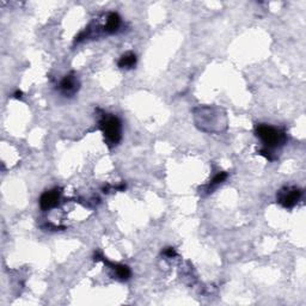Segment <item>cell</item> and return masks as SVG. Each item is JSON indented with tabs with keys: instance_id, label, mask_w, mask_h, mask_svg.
<instances>
[{
	"instance_id": "1",
	"label": "cell",
	"mask_w": 306,
	"mask_h": 306,
	"mask_svg": "<svg viewBox=\"0 0 306 306\" xmlns=\"http://www.w3.org/2000/svg\"><path fill=\"white\" fill-rule=\"evenodd\" d=\"M255 134L263 144V149L260 150L258 153L265 155L268 160H275L276 155L274 151L281 149L287 142V135L282 129L273 127L266 123H260L256 126Z\"/></svg>"
},
{
	"instance_id": "2",
	"label": "cell",
	"mask_w": 306,
	"mask_h": 306,
	"mask_svg": "<svg viewBox=\"0 0 306 306\" xmlns=\"http://www.w3.org/2000/svg\"><path fill=\"white\" fill-rule=\"evenodd\" d=\"M99 129L103 133L104 142L108 146H117L122 138V125L117 116L113 114H103L99 120Z\"/></svg>"
},
{
	"instance_id": "3",
	"label": "cell",
	"mask_w": 306,
	"mask_h": 306,
	"mask_svg": "<svg viewBox=\"0 0 306 306\" xmlns=\"http://www.w3.org/2000/svg\"><path fill=\"white\" fill-rule=\"evenodd\" d=\"M303 191L293 186H287L281 188L276 194V202L285 208H293L299 202Z\"/></svg>"
},
{
	"instance_id": "4",
	"label": "cell",
	"mask_w": 306,
	"mask_h": 306,
	"mask_svg": "<svg viewBox=\"0 0 306 306\" xmlns=\"http://www.w3.org/2000/svg\"><path fill=\"white\" fill-rule=\"evenodd\" d=\"M60 197H61V189L60 188H54L44 191L39 197V207L44 212L51 210L52 208H55L59 205Z\"/></svg>"
},
{
	"instance_id": "5",
	"label": "cell",
	"mask_w": 306,
	"mask_h": 306,
	"mask_svg": "<svg viewBox=\"0 0 306 306\" xmlns=\"http://www.w3.org/2000/svg\"><path fill=\"white\" fill-rule=\"evenodd\" d=\"M79 86H80V84H79V80H78V78H76V76L75 75V73H70V75L65 76L64 79L60 81L59 90L64 96L72 97V96H75L76 92H78Z\"/></svg>"
},
{
	"instance_id": "6",
	"label": "cell",
	"mask_w": 306,
	"mask_h": 306,
	"mask_svg": "<svg viewBox=\"0 0 306 306\" xmlns=\"http://www.w3.org/2000/svg\"><path fill=\"white\" fill-rule=\"evenodd\" d=\"M121 28V17L116 12H110L107 16V20L103 26V30L105 34H115Z\"/></svg>"
},
{
	"instance_id": "7",
	"label": "cell",
	"mask_w": 306,
	"mask_h": 306,
	"mask_svg": "<svg viewBox=\"0 0 306 306\" xmlns=\"http://www.w3.org/2000/svg\"><path fill=\"white\" fill-rule=\"evenodd\" d=\"M103 261H104V262L107 263L108 266H109L112 270H114L115 276L118 279V280L127 281L128 279L131 278L132 273H131V269H129L128 266L115 265V263H112V262H109V261L104 260V257H103Z\"/></svg>"
},
{
	"instance_id": "8",
	"label": "cell",
	"mask_w": 306,
	"mask_h": 306,
	"mask_svg": "<svg viewBox=\"0 0 306 306\" xmlns=\"http://www.w3.org/2000/svg\"><path fill=\"white\" fill-rule=\"evenodd\" d=\"M136 55L134 53L128 52L126 54H123L122 57L118 60L117 65L120 68H125V70H131V68L135 67L136 65Z\"/></svg>"
},
{
	"instance_id": "9",
	"label": "cell",
	"mask_w": 306,
	"mask_h": 306,
	"mask_svg": "<svg viewBox=\"0 0 306 306\" xmlns=\"http://www.w3.org/2000/svg\"><path fill=\"white\" fill-rule=\"evenodd\" d=\"M226 178H228V173H226L225 171H221V172L217 173V175L213 177L212 181L210 182V184L207 186V191L212 192V191H214V189L217 188L218 186L223 184L224 182H225Z\"/></svg>"
},
{
	"instance_id": "10",
	"label": "cell",
	"mask_w": 306,
	"mask_h": 306,
	"mask_svg": "<svg viewBox=\"0 0 306 306\" xmlns=\"http://www.w3.org/2000/svg\"><path fill=\"white\" fill-rule=\"evenodd\" d=\"M163 254L168 256V257H173V256H176V251L173 248H166L164 251H163Z\"/></svg>"
},
{
	"instance_id": "11",
	"label": "cell",
	"mask_w": 306,
	"mask_h": 306,
	"mask_svg": "<svg viewBox=\"0 0 306 306\" xmlns=\"http://www.w3.org/2000/svg\"><path fill=\"white\" fill-rule=\"evenodd\" d=\"M15 97H16V98H20V97H22V91H17V92H16Z\"/></svg>"
}]
</instances>
